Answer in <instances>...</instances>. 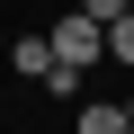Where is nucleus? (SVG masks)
I'll list each match as a JSON object with an SVG mask.
<instances>
[{
	"label": "nucleus",
	"mask_w": 134,
	"mask_h": 134,
	"mask_svg": "<svg viewBox=\"0 0 134 134\" xmlns=\"http://www.w3.org/2000/svg\"><path fill=\"white\" fill-rule=\"evenodd\" d=\"M125 125H134V90H125Z\"/></svg>",
	"instance_id": "obj_6"
},
{
	"label": "nucleus",
	"mask_w": 134,
	"mask_h": 134,
	"mask_svg": "<svg viewBox=\"0 0 134 134\" xmlns=\"http://www.w3.org/2000/svg\"><path fill=\"white\" fill-rule=\"evenodd\" d=\"M107 63H125V72H134V9L107 18Z\"/></svg>",
	"instance_id": "obj_4"
},
{
	"label": "nucleus",
	"mask_w": 134,
	"mask_h": 134,
	"mask_svg": "<svg viewBox=\"0 0 134 134\" xmlns=\"http://www.w3.org/2000/svg\"><path fill=\"white\" fill-rule=\"evenodd\" d=\"M81 134H134V125H125V98H90V107H81Z\"/></svg>",
	"instance_id": "obj_2"
},
{
	"label": "nucleus",
	"mask_w": 134,
	"mask_h": 134,
	"mask_svg": "<svg viewBox=\"0 0 134 134\" xmlns=\"http://www.w3.org/2000/svg\"><path fill=\"white\" fill-rule=\"evenodd\" d=\"M54 36V63H72V72H90V63L107 54V27L90 18V9H72V18H63V27H45Z\"/></svg>",
	"instance_id": "obj_1"
},
{
	"label": "nucleus",
	"mask_w": 134,
	"mask_h": 134,
	"mask_svg": "<svg viewBox=\"0 0 134 134\" xmlns=\"http://www.w3.org/2000/svg\"><path fill=\"white\" fill-rule=\"evenodd\" d=\"M18 72H27V81L54 72V36H18Z\"/></svg>",
	"instance_id": "obj_3"
},
{
	"label": "nucleus",
	"mask_w": 134,
	"mask_h": 134,
	"mask_svg": "<svg viewBox=\"0 0 134 134\" xmlns=\"http://www.w3.org/2000/svg\"><path fill=\"white\" fill-rule=\"evenodd\" d=\"M81 9H90V18H98V27H107V18H116V9H134V0H81Z\"/></svg>",
	"instance_id": "obj_5"
}]
</instances>
